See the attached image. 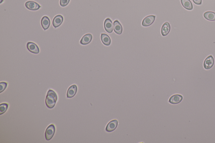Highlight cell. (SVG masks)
<instances>
[{
	"label": "cell",
	"mask_w": 215,
	"mask_h": 143,
	"mask_svg": "<svg viewBox=\"0 0 215 143\" xmlns=\"http://www.w3.org/2000/svg\"><path fill=\"white\" fill-rule=\"evenodd\" d=\"M57 99L58 97L56 93L53 90L49 89L47 93L45 99V104L47 107L50 109L54 108Z\"/></svg>",
	"instance_id": "1"
},
{
	"label": "cell",
	"mask_w": 215,
	"mask_h": 143,
	"mask_svg": "<svg viewBox=\"0 0 215 143\" xmlns=\"http://www.w3.org/2000/svg\"><path fill=\"white\" fill-rule=\"evenodd\" d=\"M55 131L56 129L54 124H51L48 126L45 132V138L46 140L50 141L53 137Z\"/></svg>",
	"instance_id": "2"
},
{
	"label": "cell",
	"mask_w": 215,
	"mask_h": 143,
	"mask_svg": "<svg viewBox=\"0 0 215 143\" xmlns=\"http://www.w3.org/2000/svg\"><path fill=\"white\" fill-rule=\"evenodd\" d=\"M214 64V59L212 56L211 55L207 57L204 61V66L206 70H209L213 67Z\"/></svg>",
	"instance_id": "3"
},
{
	"label": "cell",
	"mask_w": 215,
	"mask_h": 143,
	"mask_svg": "<svg viewBox=\"0 0 215 143\" xmlns=\"http://www.w3.org/2000/svg\"><path fill=\"white\" fill-rule=\"evenodd\" d=\"M25 6L29 10L36 11L41 7L40 5L34 1H28L25 3Z\"/></svg>",
	"instance_id": "4"
},
{
	"label": "cell",
	"mask_w": 215,
	"mask_h": 143,
	"mask_svg": "<svg viewBox=\"0 0 215 143\" xmlns=\"http://www.w3.org/2000/svg\"><path fill=\"white\" fill-rule=\"evenodd\" d=\"M27 47L29 52L34 54H38L40 52V49L36 44L32 42H28L27 45Z\"/></svg>",
	"instance_id": "5"
},
{
	"label": "cell",
	"mask_w": 215,
	"mask_h": 143,
	"mask_svg": "<svg viewBox=\"0 0 215 143\" xmlns=\"http://www.w3.org/2000/svg\"><path fill=\"white\" fill-rule=\"evenodd\" d=\"M118 124V121L117 120H113L110 121L106 126L105 131L108 132H113L117 128Z\"/></svg>",
	"instance_id": "6"
},
{
	"label": "cell",
	"mask_w": 215,
	"mask_h": 143,
	"mask_svg": "<svg viewBox=\"0 0 215 143\" xmlns=\"http://www.w3.org/2000/svg\"><path fill=\"white\" fill-rule=\"evenodd\" d=\"M183 96L180 94H176L172 96L169 99V103L173 104H178L183 99Z\"/></svg>",
	"instance_id": "7"
},
{
	"label": "cell",
	"mask_w": 215,
	"mask_h": 143,
	"mask_svg": "<svg viewBox=\"0 0 215 143\" xmlns=\"http://www.w3.org/2000/svg\"><path fill=\"white\" fill-rule=\"evenodd\" d=\"M104 28L105 31L109 33H112L113 30V22L110 19L107 18L104 23Z\"/></svg>",
	"instance_id": "8"
},
{
	"label": "cell",
	"mask_w": 215,
	"mask_h": 143,
	"mask_svg": "<svg viewBox=\"0 0 215 143\" xmlns=\"http://www.w3.org/2000/svg\"><path fill=\"white\" fill-rule=\"evenodd\" d=\"M77 87L76 85H72L69 87L67 92V98H71L74 97L76 94Z\"/></svg>",
	"instance_id": "9"
},
{
	"label": "cell",
	"mask_w": 215,
	"mask_h": 143,
	"mask_svg": "<svg viewBox=\"0 0 215 143\" xmlns=\"http://www.w3.org/2000/svg\"><path fill=\"white\" fill-rule=\"evenodd\" d=\"M156 16L154 15L148 16L143 20L142 25L143 26H149L154 22L155 20Z\"/></svg>",
	"instance_id": "10"
},
{
	"label": "cell",
	"mask_w": 215,
	"mask_h": 143,
	"mask_svg": "<svg viewBox=\"0 0 215 143\" xmlns=\"http://www.w3.org/2000/svg\"><path fill=\"white\" fill-rule=\"evenodd\" d=\"M64 18L61 15H58L54 18L53 20V25L54 28H57L62 23Z\"/></svg>",
	"instance_id": "11"
},
{
	"label": "cell",
	"mask_w": 215,
	"mask_h": 143,
	"mask_svg": "<svg viewBox=\"0 0 215 143\" xmlns=\"http://www.w3.org/2000/svg\"><path fill=\"white\" fill-rule=\"evenodd\" d=\"M92 36L91 34H86L83 36L81 39L80 41V43L81 45H87V44L90 43L91 41H92Z\"/></svg>",
	"instance_id": "12"
},
{
	"label": "cell",
	"mask_w": 215,
	"mask_h": 143,
	"mask_svg": "<svg viewBox=\"0 0 215 143\" xmlns=\"http://www.w3.org/2000/svg\"><path fill=\"white\" fill-rule=\"evenodd\" d=\"M41 24L44 30L48 29L51 24V21L49 18L47 16H43L41 19Z\"/></svg>",
	"instance_id": "13"
},
{
	"label": "cell",
	"mask_w": 215,
	"mask_h": 143,
	"mask_svg": "<svg viewBox=\"0 0 215 143\" xmlns=\"http://www.w3.org/2000/svg\"><path fill=\"white\" fill-rule=\"evenodd\" d=\"M171 30V26L169 23H165L161 27V33L163 36H166L168 34Z\"/></svg>",
	"instance_id": "14"
},
{
	"label": "cell",
	"mask_w": 215,
	"mask_h": 143,
	"mask_svg": "<svg viewBox=\"0 0 215 143\" xmlns=\"http://www.w3.org/2000/svg\"><path fill=\"white\" fill-rule=\"evenodd\" d=\"M113 30L115 33L118 34H122L123 28L121 24L118 21L116 20L113 22Z\"/></svg>",
	"instance_id": "15"
},
{
	"label": "cell",
	"mask_w": 215,
	"mask_h": 143,
	"mask_svg": "<svg viewBox=\"0 0 215 143\" xmlns=\"http://www.w3.org/2000/svg\"><path fill=\"white\" fill-rule=\"evenodd\" d=\"M181 2L182 6L188 10H192L193 7L192 3L190 0H181Z\"/></svg>",
	"instance_id": "16"
},
{
	"label": "cell",
	"mask_w": 215,
	"mask_h": 143,
	"mask_svg": "<svg viewBox=\"0 0 215 143\" xmlns=\"http://www.w3.org/2000/svg\"><path fill=\"white\" fill-rule=\"evenodd\" d=\"M204 18L207 20L210 21H215V13L212 11H207L204 13Z\"/></svg>",
	"instance_id": "17"
},
{
	"label": "cell",
	"mask_w": 215,
	"mask_h": 143,
	"mask_svg": "<svg viewBox=\"0 0 215 143\" xmlns=\"http://www.w3.org/2000/svg\"><path fill=\"white\" fill-rule=\"evenodd\" d=\"M101 39L102 43L104 45L108 46L110 45L111 40H110V37L107 34H104V33L101 34Z\"/></svg>",
	"instance_id": "18"
},
{
	"label": "cell",
	"mask_w": 215,
	"mask_h": 143,
	"mask_svg": "<svg viewBox=\"0 0 215 143\" xmlns=\"http://www.w3.org/2000/svg\"><path fill=\"white\" fill-rule=\"evenodd\" d=\"M9 105L7 103H2L0 105V115H2L7 111Z\"/></svg>",
	"instance_id": "19"
},
{
	"label": "cell",
	"mask_w": 215,
	"mask_h": 143,
	"mask_svg": "<svg viewBox=\"0 0 215 143\" xmlns=\"http://www.w3.org/2000/svg\"><path fill=\"white\" fill-rule=\"evenodd\" d=\"M7 83L5 82H1L0 83V93H2L5 90L7 87Z\"/></svg>",
	"instance_id": "20"
},
{
	"label": "cell",
	"mask_w": 215,
	"mask_h": 143,
	"mask_svg": "<svg viewBox=\"0 0 215 143\" xmlns=\"http://www.w3.org/2000/svg\"><path fill=\"white\" fill-rule=\"evenodd\" d=\"M70 0H60V4L61 6L65 7L67 6Z\"/></svg>",
	"instance_id": "21"
},
{
	"label": "cell",
	"mask_w": 215,
	"mask_h": 143,
	"mask_svg": "<svg viewBox=\"0 0 215 143\" xmlns=\"http://www.w3.org/2000/svg\"><path fill=\"white\" fill-rule=\"evenodd\" d=\"M193 2L195 4L201 5L202 4V0H193Z\"/></svg>",
	"instance_id": "22"
}]
</instances>
